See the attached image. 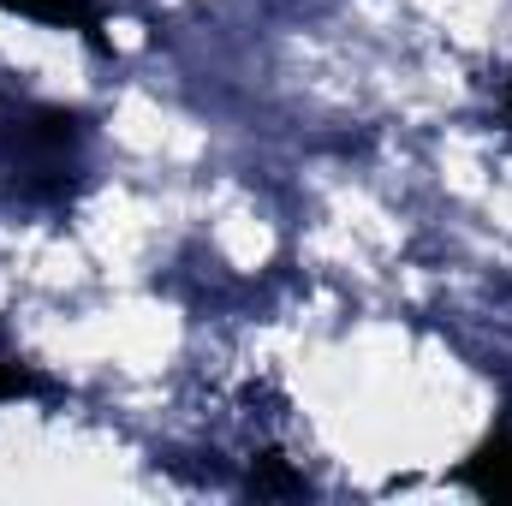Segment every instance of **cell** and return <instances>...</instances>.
I'll return each mask as SVG.
<instances>
[{
    "label": "cell",
    "instance_id": "6da1fadb",
    "mask_svg": "<svg viewBox=\"0 0 512 506\" xmlns=\"http://www.w3.org/2000/svg\"><path fill=\"white\" fill-rule=\"evenodd\" d=\"M0 161L12 167V179H24V191L66 197V179L84 161V120L66 108H42V102H6L0 108Z\"/></svg>",
    "mask_w": 512,
    "mask_h": 506
},
{
    "label": "cell",
    "instance_id": "7a4b0ae2",
    "mask_svg": "<svg viewBox=\"0 0 512 506\" xmlns=\"http://www.w3.org/2000/svg\"><path fill=\"white\" fill-rule=\"evenodd\" d=\"M0 6L18 12V18H36V24H48V30H72V36H84V42H102V30H108L102 0H0Z\"/></svg>",
    "mask_w": 512,
    "mask_h": 506
},
{
    "label": "cell",
    "instance_id": "3957f363",
    "mask_svg": "<svg viewBox=\"0 0 512 506\" xmlns=\"http://www.w3.org/2000/svg\"><path fill=\"white\" fill-rule=\"evenodd\" d=\"M465 489L483 501H512V435H489L471 459H465Z\"/></svg>",
    "mask_w": 512,
    "mask_h": 506
},
{
    "label": "cell",
    "instance_id": "277c9868",
    "mask_svg": "<svg viewBox=\"0 0 512 506\" xmlns=\"http://www.w3.org/2000/svg\"><path fill=\"white\" fill-rule=\"evenodd\" d=\"M24 393H36V376H30V370L0 346V405H6V399H24Z\"/></svg>",
    "mask_w": 512,
    "mask_h": 506
}]
</instances>
